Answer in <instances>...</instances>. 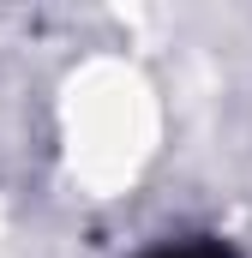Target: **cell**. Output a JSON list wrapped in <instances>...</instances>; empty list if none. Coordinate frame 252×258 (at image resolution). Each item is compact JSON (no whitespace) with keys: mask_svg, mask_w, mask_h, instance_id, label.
<instances>
[{"mask_svg":"<svg viewBox=\"0 0 252 258\" xmlns=\"http://www.w3.org/2000/svg\"><path fill=\"white\" fill-rule=\"evenodd\" d=\"M150 258H234L228 246H216V240H180V246H162V252Z\"/></svg>","mask_w":252,"mask_h":258,"instance_id":"1","label":"cell"}]
</instances>
